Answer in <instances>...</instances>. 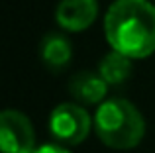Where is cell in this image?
I'll list each match as a JSON object with an SVG mask.
<instances>
[{
    "label": "cell",
    "mask_w": 155,
    "mask_h": 153,
    "mask_svg": "<svg viewBox=\"0 0 155 153\" xmlns=\"http://www.w3.org/2000/svg\"><path fill=\"white\" fill-rule=\"evenodd\" d=\"M94 130L104 145L112 149H132L145 135V120L130 100L110 98L96 110Z\"/></svg>",
    "instance_id": "cell-2"
},
{
    "label": "cell",
    "mask_w": 155,
    "mask_h": 153,
    "mask_svg": "<svg viewBox=\"0 0 155 153\" xmlns=\"http://www.w3.org/2000/svg\"><path fill=\"white\" fill-rule=\"evenodd\" d=\"M98 14L96 0H61L55 8V20L65 31H83L92 26Z\"/></svg>",
    "instance_id": "cell-5"
},
{
    "label": "cell",
    "mask_w": 155,
    "mask_h": 153,
    "mask_svg": "<svg viewBox=\"0 0 155 153\" xmlns=\"http://www.w3.org/2000/svg\"><path fill=\"white\" fill-rule=\"evenodd\" d=\"M39 59L51 73H63L73 61V45L67 35L49 31L39 41Z\"/></svg>",
    "instance_id": "cell-6"
},
{
    "label": "cell",
    "mask_w": 155,
    "mask_h": 153,
    "mask_svg": "<svg viewBox=\"0 0 155 153\" xmlns=\"http://www.w3.org/2000/svg\"><path fill=\"white\" fill-rule=\"evenodd\" d=\"M0 143L4 153H35V134L30 118L18 110L0 114Z\"/></svg>",
    "instance_id": "cell-4"
},
{
    "label": "cell",
    "mask_w": 155,
    "mask_h": 153,
    "mask_svg": "<svg viewBox=\"0 0 155 153\" xmlns=\"http://www.w3.org/2000/svg\"><path fill=\"white\" fill-rule=\"evenodd\" d=\"M98 75L106 80L110 86H120L132 76V59L118 51L106 53L98 63Z\"/></svg>",
    "instance_id": "cell-8"
},
{
    "label": "cell",
    "mask_w": 155,
    "mask_h": 153,
    "mask_svg": "<svg viewBox=\"0 0 155 153\" xmlns=\"http://www.w3.org/2000/svg\"><path fill=\"white\" fill-rule=\"evenodd\" d=\"M35 153H71V151L65 149L63 145H57V143H45V145H41Z\"/></svg>",
    "instance_id": "cell-9"
},
{
    "label": "cell",
    "mask_w": 155,
    "mask_h": 153,
    "mask_svg": "<svg viewBox=\"0 0 155 153\" xmlns=\"http://www.w3.org/2000/svg\"><path fill=\"white\" fill-rule=\"evenodd\" d=\"M91 114L77 102H63L53 108L49 116V132L65 145H79L91 134Z\"/></svg>",
    "instance_id": "cell-3"
},
{
    "label": "cell",
    "mask_w": 155,
    "mask_h": 153,
    "mask_svg": "<svg viewBox=\"0 0 155 153\" xmlns=\"http://www.w3.org/2000/svg\"><path fill=\"white\" fill-rule=\"evenodd\" d=\"M104 35L126 57H149L155 51V6L149 0H116L104 16Z\"/></svg>",
    "instance_id": "cell-1"
},
{
    "label": "cell",
    "mask_w": 155,
    "mask_h": 153,
    "mask_svg": "<svg viewBox=\"0 0 155 153\" xmlns=\"http://www.w3.org/2000/svg\"><path fill=\"white\" fill-rule=\"evenodd\" d=\"M69 92L81 104H100L108 92V84L98 71H79L69 80Z\"/></svg>",
    "instance_id": "cell-7"
}]
</instances>
